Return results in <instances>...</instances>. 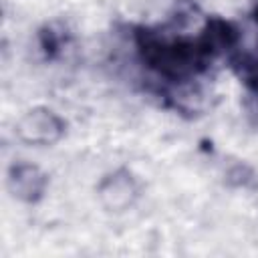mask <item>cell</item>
<instances>
[{"instance_id": "obj_3", "label": "cell", "mask_w": 258, "mask_h": 258, "mask_svg": "<svg viewBox=\"0 0 258 258\" xmlns=\"http://www.w3.org/2000/svg\"><path fill=\"white\" fill-rule=\"evenodd\" d=\"M256 18H258V10H256Z\"/></svg>"}, {"instance_id": "obj_2", "label": "cell", "mask_w": 258, "mask_h": 258, "mask_svg": "<svg viewBox=\"0 0 258 258\" xmlns=\"http://www.w3.org/2000/svg\"><path fill=\"white\" fill-rule=\"evenodd\" d=\"M246 83L254 89V91H258V62H254L252 67H250V71H248V75H246Z\"/></svg>"}, {"instance_id": "obj_1", "label": "cell", "mask_w": 258, "mask_h": 258, "mask_svg": "<svg viewBox=\"0 0 258 258\" xmlns=\"http://www.w3.org/2000/svg\"><path fill=\"white\" fill-rule=\"evenodd\" d=\"M143 60L151 69H157L159 73L167 77H183L196 71L198 64L204 62L206 56L212 52L204 46L202 40L198 42H187V40H177V42H161L159 38H141L139 42Z\"/></svg>"}]
</instances>
